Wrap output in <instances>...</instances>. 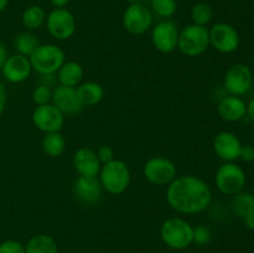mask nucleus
Instances as JSON below:
<instances>
[{
	"label": "nucleus",
	"instance_id": "obj_25",
	"mask_svg": "<svg viewBox=\"0 0 254 253\" xmlns=\"http://www.w3.org/2000/svg\"><path fill=\"white\" fill-rule=\"evenodd\" d=\"M14 46L15 50L17 51V54L29 57L30 55L40 46V41L34 34L22 32V34L17 35V36L15 37Z\"/></svg>",
	"mask_w": 254,
	"mask_h": 253
},
{
	"label": "nucleus",
	"instance_id": "obj_33",
	"mask_svg": "<svg viewBox=\"0 0 254 253\" xmlns=\"http://www.w3.org/2000/svg\"><path fill=\"white\" fill-rule=\"evenodd\" d=\"M240 158L246 163L254 161V146L253 145H242Z\"/></svg>",
	"mask_w": 254,
	"mask_h": 253
},
{
	"label": "nucleus",
	"instance_id": "obj_12",
	"mask_svg": "<svg viewBox=\"0 0 254 253\" xmlns=\"http://www.w3.org/2000/svg\"><path fill=\"white\" fill-rule=\"evenodd\" d=\"M32 123L44 133L60 131L64 123V114L54 104L37 106L32 112Z\"/></svg>",
	"mask_w": 254,
	"mask_h": 253
},
{
	"label": "nucleus",
	"instance_id": "obj_7",
	"mask_svg": "<svg viewBox=\"0 0 254 253\" xmlns=\"http://www.w3.org/2000/svg\"><path fill=\"white\" fill-rule=\"evenodd\" d=\"M144 176L153 185H169L176 178V166L170 159L154 156L144 165Z\"/></svg>",
	"mask_w": 254,
	"mask_h": 253
},
{
	"label": "nucleus",
	"instance_id": "obj_6",
	"mask_svg": "<svg viewBox=\"0 0 254 253\" xmlns=\"http://www.w3.org/2000/svg\"><path fill=\"white\" fill-rule=\"evenodd\" d=\"M215 183L221 192L227 196H235L245 188L246 174L236 163H225L218 168Z\"/></svg>",
	"mask_w": 254,
	"mask_h": 253
},
{
	"label": "nucleus",
	"instance_id": "obj_32",
	"mask_svg": "<svg viewBox=\"0 0 254 253\" xmlns=\"http://www.w3.org/2000/svg\"><path fill=\"white\" fill-rule=\"evenodd\" d=\"M97 156H98L99 161L101 164H107L109 161L114 160V151L111 146H107V145H102L99 146L98 150L96 151Z\"/></svg>",
	"mask_w": 254,
	"mask_h": 253
},
{
	"label": "nucleus",
	"instance_id": "obj_30",
	"mask_svg": "<svg viewBox=\"0 0 254 253\" xmlns=\"http://www.w3.org/2000/svg\"><path fill=\"white\" fill-rule=\"evenodd\" d=\"M211 241V231L208 230L206 226H197V227L193 228L192 233V242H195L196 245L205 246L207 245Z\"/></svg>",
	"mask_w": 254,
	"mask_h": 253
},
{
	"label": "nucleus",
	"instance_id": "obj_40",
	"mask_svg": "<svg viewBox=\"0 0 254 253\" xmlns=\"http://www.w3.org/2000/svg\"><path fill=\"white\" fill-rule=\"evenodd\" d=\"M129 2V5H135V4H141L144 0H127Z\"/></svg>",
	"mask_w": 254,
	"mask_h": 253
},
{
	"label": "nucleus",
	"instance_id": "obj_1",
	"mask_svg": "<svg viewBox=\"0 0 254 253\" xmlns=\"http://www.w3.org/2000/svg\"><path fill=\"white\" fill-rule=\"evenodd\" d=\"M166 200L173 210L184 215H195L210 206L212 192L202 179L184 175L175 178L169 184Z\"/></svg>",
	"mask_w": 254,
	"mask_h": 253
},
{
	"label": "nucleus",
	"instance_id": "obj_5",
	"mask_svg": "<svg viewBox=\"0 0 254 253\" xmlns=\"http://www.w3.org/2000/svg\"><path fill=\"white\" fill-rule=\"evenodd\" d=\"M164 243L174 250H184L192 243L193 227L183 218H169L161 226Z\"/></svg>",
	"mask_w": 254,
	"mask_h": 253
},
{
	"label": "nucleus",
	"instance_id": "obj_27",
	"mask_svg": "<svg viewBox=\"0 0 254 253\" xmlns=\"http://www.w3.org/2000/svg\"><path fill=\"white\" fill-rule=\"evenodd\" d=\"M213 17V9L206 2H197L191 10V19L195 25L206 26Z\"/></svg>",
	"mask_w": 254,
	"mask_h": 253
},
{
	"label": "nucleus",
	"instance_id": "obj_2",
	"mask_svg": "<svg viewBox=\"0 0 254 253\" xmlns=\"http://www.w3.org/2000/svg\"><path fill=\"white\" fill-rule=\"evenodd\" d=\"M102 189L112 195H119L128 189L130 183V170L122 160H112L103 164L99 171Z\"/></svg>",
	"mask_w": 254,
	"mask_h": 253
},
{
	"label": "nucleus",
	"instance_id": "obj_11",
	"mask_svg": "<svg viewBox=\"0 0 254 253\" xmlns=\"http://www.w3.org/2000/svg\"><path fill=\"white\" fill-rule=\"evenodd\" d=\"M210 45L222 54H231L240 46V35L237 30L226 22H217L210 30Z\"/></svg>",
	"mask_w": 254,
	"mask_h": 253
},
{
	"label": "nucleus",
	"instance_id": "obj_10",
	"mask_svg": "<svg viewBox=\"0 0 254 253\" xmlns=\"http://www.w3.org/2000/svg\"><path fill=\"white\" fill-rule=\"evenodd\" d=\"M253 83V74L245 63H236L228 68L225 76V88L231 96L240 97L248 93Z\"/></svg>",
	"mask_w": 254,
	"mask_h": 253
},
{
	"label": "nucleus",
	"instance_id": "obj_38",
	"mask_svg": "<svg viewBox=\"0 0 254 253\" xmlns=\"http://www.w3.org/2000/svg\"><path fill=\"white\" fill-rule=\"evenodd\" d=\"M69 1H71V0H51L52 5H54L56 9H62V7L66 6Z\"/></svg>",
	"mask_w": 254,
	"mask_h": 253
},
{
	"label": "nucleus",
	"instance_id": "obj_17",
	"mask_svg": "<svg viewBox=\"0 0 254 253\" xmlns=\"http://www.w3.org/2000/svg\"><path fill=\"white\" fill-rule=\"evenodd\" d=\"M73 166L79 176L86 178H97L102 168L97 153L89 148H81L74 153Z\"/></svg>",
	"mask_w": 254,
	"mask_h": 253
},
{
	"label": "nucleus",
	"instance_id": "obj_24",
	"mask_svg": "<svg viewBox=\"0 0 254 253\" xmlns=\"http://www.w3.org/2000/svg\"><path fill=\"white\" fill-rule=\"evenodd\" d=\"M46 12L39 5H31L22 12V24L29 30H37L46 22Z\"/></svg>",
	"mask_w": 254,
	"mask_h": 253
},
{
	"label": "nucleus",
	"instance_id": "obj_36",
	"mask_svg": "<svg viewBox=\"0 0 254 253\" xmlns=\"http://www.w3.org/2000/svg\"><path fill=\"white\" fill-rule=\"evenodd\" d=\"M7 51H6V47L4 46V44H1L0 42V71L2 69V66H4L5 61H6L7 59Z\"/></svg>",
	"mask_w": 254,
	"mask_h": 253
},
{
	"label": "nucleus",
	"instance_id": "obj_31",
	"mask_svg": "<svg viewBox=\"0 0 254 253\" xmlns=\"http://www.w3.org/2000/svg\"><path fill=\"white\" fill-rule=\"evenodd\" d=\"M0 253H25V247L17 241H5L0 245Z\"/></svg>",
	"mask_w": 254,
	"mask_h": 253
},
{
	"label": "nucleus",
	"instance_id": "obj_22",
	"mask_svg": "<svg viewBox=\"0 0 254 253\" xmlns=\"http://www.w3.org/2000/svg\"><path fill=\"white\" fill-rule=\"evenodd\" d=\"M42 149L46 155L57 158L66 150V139L60 131L46 133L42 139Z\"/></svg>",
	"mask_w": 254,
	"mask_h": 253
},
{
	"label": "nucleus",
	"instance_id": "obj_15",
	"mask_svg": "<svg viewBox=\"0 0 254 253\" xmlns=\"http://www.w3.org/2000/svg\"><path fill=\"white\" fill-rule=\"evenodd\" d=\"M242 144L238 136L231 131H221L213 139V150L226 163H233L240 158Z\"/></svg>",
	"mask_w": 254,
	"mask_h": 253
},
{
	"label": "nucleus",
	"instance_id": "obj_39",
	"mask_svg": "<svg viewBox=\"0 0 254 253\" xmlns=\"http://www.w3.org/2000/svg\"><path fill=\"white\" fill-rule=\"evenodd\" d=\"M7 2H9V0H0V12L5 10V7L7 6Z\"/></svg>",
	"mask_w": 254,
	"mask_h": 253
},
{
	"label": "nucleus",
	"instance_id": "obj_4",
	"mask_svg": "<svg viewBox=\"0 0 254 253\" xmlns=\"http://www.w3.org/2000/svg\"><path fill=\"white\" fill-rule=\"evenodd\" d=\"M210 46V32L206 26L189 25L179 34L178 47L184 55L196 57L202 55Z\"/></svg>",
	"mask_w": 254,
	"mask_h": 253
},
{
	"label": "nucleus",
	"instance_id": "obj_8",
	"mask_svg": "<svg viewBox=\"0 0 254 253\" xmlns=\"http://www.w3.org/2000/svg\"><path fill=\"white\" fill-rule=\"evenodd\" d=\"M47 30L57 40H67L76 32L77 24L73 14L67 9L52 10L46 17Z\"/></svg>",
	"mask_w": 254,
	"mask_h": 253
},
{
	"label": "nucleus",
	"instance_id": "obj_35",
	"mask_svg": "<svg viewBox=\"0 0 254 253\" xmlns=\"http://www.w3.org/2000/svg\"><path fill=\"white\" fill-rule=\"evenodd\" d=\"M243 221H245V225L248 230L254 231V211L248 213L246 217H243Z\"/></svg>",
	"mask_w": 254,
	"mask_h": 253
},
{
	"label": "nucleus",
	"instance_id": "obj_19",
	"mask_svg": "<svg viewBox=\"0 0 254 253\" xmlns=\"http://www.w3.org/2000/svg\"><path fill=\"white\" fill-rule=\"evenodd\" d=\"M73 191L77 197L86 203H94L102 195L101 181L97 178L78 176L73 184Z\"/></svg>",
	"mask_w": 254,
	"mask_h": 253
},
{
	"label": "nucleus",
	"instance_id": "obj_20",
	"mask_svg": "<svg viewBox=\"0 0 254 253\" xmlns=\"http://www.w3.org/2000/svg\"><path fill=\"white\" fill-rule=\"evenodd\" d=\"M59 82L62 86L76 87L83 78V67L76 61L64 62L61 68L57 71Z\"/></svg>",
	"mask_w": 254,
	"mask_h": 253
},
{
	"label": "nucleus",
	"instance_id": "obj_34",
	"mask_svg": "<svg viewBox=\"0 0 254 253\" xmlns=\"http://www.w3.org/2000/svg\"><path fill=\"white\" fill-rule=\"evenodd\" d=\"M5 106H6V89H5L4 84L0 82V117L4 113Z\"/></svg>",
	"mask_w": 254,
	"mask_h": 253
},
{
	"label": "nucleus",
	"instance_id": "obj_18",
	"mask_svg": "<svg viewBox=\"0 0 254 253\" xmlns=\"http://www.w3.org/2000/svg\"><path fill=\"white\" fill-rule=\"evenodd\" d=\"M218 116L226 122L241 121L247 114V104L242 98L236 96H227L218 102Z\"/></svg>",
	"mask_w": 254,
	"mask_h": 253
},
{
	"label": "nucleus",
	"instance_id": "obj_28",
	"mask_svg": "<svg viewBox=\"0 0 254 253\" xmlns=\"http://www.w3.org/2000/svg\"><path fill=\"white\" fill-rule=\"evenodd\" d=\"M151 9L158 16L170 17L178 9L176 0H150Z\"/></svg>",
	"mask_w": 254,
	"mask_h": 253
},
{
	"label": "nucleus",
	"instance_id": "obj_3",
	"mask_svg": "<svg viewBox=\"0 0 254 253\" xmlns=\"http://www.w3.org/2000/svg\"><path fill=\"white\" fill-rule=\"evenodd\" d=\"M34 71L41 76L57 73L64 63V52L57 45H40L29 56Z\"/></svg>",
	"mask_w": 254,
	"mask_h": 253
},
{
	"label": "nucleus",
	"instance_id": "obj_29",
	"mask_svg": "<svg viewBox=\"0 0 254 253\" xmlns=\"http://www.w3.org/2000/svg\"><path fill=\"white\" fill-rule=\"evenodd\" d=\"M52 99V91L50 86L47 84H40L32 92V101L35 102L36 106H44L49 104Z\"/></svg>",
	"mask_w": 254,
	"mask_h": 253
},
{
	"label": "nucleus",
	"instance_id": "obj_37",
	"mask_svg": "<svg viewBox=\"0 0 254 253\" xmlns=\"http://www.w3.org/2000/svg\"><path fill=\"white\" fill-rule=\"evenodd\" d=\"M247 116L254 123V98L247 104Z\"/></svg>",
	"mask_w": 254,
	"mask_h": 253
},
{
	"label": "nucleus",
	"instance_id": "obj_23",
	"mask_svg": "<svg viewBox=\"0 0 254 253\" xmlns=\"http://www.w3.org/2000/svg\"><path fill=\"white\" fill-rule=\"evenodd\" d=\"M25 253H59V250L54 238L47 235H37L27 242Z\"/></svg>",
	"mask_w": 254,
	"mask_h": 253
},
{
	"label": "nucleus",
	"instance_id": "obj_26",
	"mask_svg": "<svg viewBox=\"0 0 254 253\" xmlns=\"http://www.w3.org/2000/svg\"><path fill=\"white\" fill-rule=\"evenodd\" d=\"M233 212L238 217L243 218L254 211V195L251 192H243L241 191L240 193L235 195L232 201Z\"/></svg>",
	"mask_w": 254,
	"mask_h": 253
},
{
	"label": "nucleus",
	"instance_id": "obj_13",
	"mask_svg": "<svg viewBox=\"0 0 254 253\" xmlns=\"http://www.w3.org/2000/svg\"><path fill=\"white\" fill-rule=\"evenodd\" d=\"M179 34L176 25L173 21H160L154 26L151 31V41L154 47L163 54L173 52L178 47Z\"/></svg>",
	"mask_w": 254,
	"mask_h": 253
},
{
	"label": "nucleus",
	"instance_id": "obj_41",
	"mask_svg": "<svg viewBox=\"0 0 254 253\" xmlns=\"http://www.w3.org/2000/svg\"><path fill=\"white\" fill-rule=\"evenodd\" d=\"M149 1H150V0H149Z\"/></svg>",
	"mask_w": 254,
	"mask_h": 253
},
{
	"label": "nucleus",
	"instance_id": "obj_9",
	"mask_svg": "<svg viewBox=\"0 0 254 253\" xmlns=\"http://www.w3.org/2000/svg\"><path fill=\"white\" fill-rule=\"evenodd\" d=\"M153 25V14L144 4L129 5L123 14V26L129 34L143 35Z\"/></svg>",
	"mask_w": 254,
	"mask_h": 253
},
{
	"label": "nucleus",
	"instance_id": "obj_21",
	"mask_svg": "<svg viewBox=\"0 0 254 253\" xmlns=\"http://www.w3.org/2000/svg\"><path fill=\"white\" fill-rule=\"evenodd\" d=\"M79 101L83 107H92L98 104L104 97V89L97 82H84L77 87Z\"/></svg>",
	"mask_w": 254,
	"mask_h": 253
},
{
	"label": "nucleus",
	"instance_id": "obj_14",
	"mask_svg": "<svg viewBox=\"0 0 254 253\" xmlns=\"http://www.w3.org/2000/svg\"><path fill=\"white\" fill-rule=\"evenodd\" d=\"M51 102L64 116H73L83 109L76 87H67L60 84L52 91Z\"/></svg>",
	"mask_w": 254,
	"mask_h": 253
},
{
	"label": "nucleus",
	"instance_id": "obj_16",
	"mask_svg": "<svg viewBox=\"0 0 254 253\" xmlns=\"http://www.w3.org/2000/svg\"><path fill=\"white\" fill-rule=\"evenodd\" d=\"M32 67L29 57L22 55H12L9 56L2 66V76L10 83H21L31 74Z\"/></svg>",
	"mask_w": 254,
	"mask_h": 253
}]
</instances>
